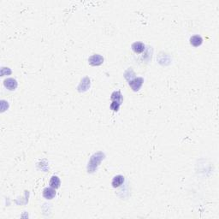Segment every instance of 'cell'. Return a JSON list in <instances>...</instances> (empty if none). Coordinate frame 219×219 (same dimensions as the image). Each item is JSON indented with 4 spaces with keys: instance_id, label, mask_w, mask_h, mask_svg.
Instances as JSON below:
<instances>
[{
    "instance_id": "obj_1",
    "label": "cell",
    "mask_w": 219,
    "mask_h": 219,
    "mask_svg": "<svg viewBox=\"0 0 219 219\" xmlns=\"http://www.w3.org/2000/svg\"><path fill=\"white\" fill-rule=\"evenodd\" d=\"M3 85H4V86H5L7 89H9L10 91H13V90H15V89L16 88L18 84H17V82L15 79L8 78L6 79V80H4Z\"/></svg>"
},
{
    "instance_id": "obj_2",
    "label": "cell",
    "mask_w": 219,
    "mask_h": 219,
    "mask_svg": "<svg viewBox=\"0 0 219 219\" xmlns=\"http://www.w3.org/2000/svg\"><path fill=\"white\" fill-rule=\"evenodd\" d=\"M143 79L138 77V78H134L133 81H131L129 82V86L132 87L133 91H139V89L140 88V86L143 84Z\"/></svg>"
},
{
    "instance_id": "obj_3",
    "label": "cell",
    "mask_w": 219,
    "mask_h": 219,
    "mask_svg": "<svg viewBox=\"0 0 219 219\" xmlns=\"http://www.w3.org/2000/svg\"><path fill=\"white\" fill-rule=\"evenodd\" d=\"M103 62H104V58L100 55H93L89 58V63L92 66H98V65L102 64Z\"/></svg>"
},
{
    "instance_id": "obj_4",
    "label": "cell",
    "mask_w": 219,
    "mask_h": 219,
    "mask_svg": "<svg viewBox=\"0 0 219 219\" xmlns=\"http://www.w3.org/2000/svg\"><path fill=\"white\" fill-rule=\"evenodd\" d=\"M55 190H56V189L51 188V187H50V188H45L44 190H43V196H44L46 199H52V198L55 197V195H56V191H55Z\"/></svg>"
},
{
    "instance_id": "obj_5",
    "label": "cell",
    "mask_w": 219,
    "mask_h": 219,
    "mask_svg": "<svg viewBox=\"0 0 219 219\" xmlns=\"http://www.w3.org/2000/svg\"><path fill=\"white\" fill-rule=\"evenodd\" d=\"M202 43H203V39L199 35H194L190 39V44L194 47H198L199 45H201Z\"/></svg>"
},
{
    "instance_id": "obj_6",
    "label": "cell",
    "mask_w": 219,
    "mask_h": 219,
    "mask_svg": "<svg viewBox=\"0 0 219 219\" xmlns=\"http://www.w3.org/2000/svg\"><path fill=\"white\" fill-rule=\"evenodd\" d=\"M131 47L135 53H141L145 50V44L141 42H134Z\"/></svg>"
},
{
    "instance_id": "obj_7",
    "label": "cell",
    "mask_w": 219,
    "mask_h": 219,
    "mask_svg": "<svg viewBox=\"0 0 219 219\" xmlns=\"http://www.w3.org/2000/svg\"><path fill=\"white\" fill-rule=\"evenodd\" d=\"M123 182H124V177L121 175H116L115 177L113 178L111 184H112L113 188H118L123 184Z\"/></svg>"
},
{
    "instance_id": "obj_8",
    "label": "cell",
    "mask_w": 219,
    "mask_h": 219,
    "mask_svg": "<svg viewBox=\"0 0 219 219\" xmlns=\"http://www.w3.org/2000/svg\"><path fill=\"white\" fill-rule=\"evenodd\" d=\"M60 185H61V181H60V179L58 178V176L57 175L51 176V181H50V187L57 189V188H60Z\"/></svg>"
},
{
    "instance_id": "obj_9",
    "label": "cell",
    "mask_w": 219,
    "mask_h": 219,
    "mask_svg": "<svg viewBox=\"0 0 219 219\" xmlns=\"http://www.w3.org/2000/svg\"><path fill=\"white\" fill-rule=\"evenodd\" d=\"M110 99H111L112 101H116V102L120 103V104H122V102H123V95H122V93H121L119 91L113 92L112 94H111Z\"/></svg>"
},
{
    "instance_id": "obj_10",
    "label": "cell",
    "mask_w": 219,
    "mask_h": 219,
    "mask_svg": "<svg viewBox=\"0 0 219 219\" xmlns=\"http://www.w3.org/2000/svg\"><path fill=\"white\" fill-rule=\"evenodd\" d=\"M121 105V104L116 101H112V103L110 104V109L114 110V111H117L119 110V107Z\"/></svg>"
}]
</instances>
